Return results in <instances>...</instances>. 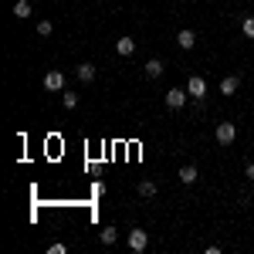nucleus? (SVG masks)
Here are the masks:
<instances>
[{
	"label": "nucleus",
	"mask_w": 254,
	"mask_h": 254,
	"mask_svg": "<svg viewBox=\"0 0 254 254\" xmlns=\"http://www.w3.org/2000/svg\"><path fill=\"white\" fill-rule=\"evenodd\" d=\"M116 237H119L116 227H102V244H116Z\"/></svg>",
	"instance_id": "obj_14"
},
{
	"label": "nucleus",
	"mask_w": 254,
	"mask_h": 254,
	"mask_svg": "<svg viewBox=\"0 0 254 254\" xmlns=\"http://www.w3.org/2000/svg\"><path fill=\"white\" fill-rule=\"evenodd\" d=\"M78 78L88 85V81H95V64L92 61H85V64H78Z\"/></svg>",
	"instance_id": "obj_9"
},
{
	"label": "nucleus",
	"mask_w": 254,
	"mask_h": 254,
	"mask_svg": "<svg viewBox=\"0 0 254 254\" xmlns=\"http://www.w3.org/2000/svg\"><path fill=\"white\" fill-rule=\"evenodd\" d=\"M196 166H183V170H180V183H196Z\"/></svg>",
	"instance_id": "obj_12"
},
{
	"label": "nucleus",
	"mask_w": 254,
	"mask_h": 254,
	"mask_svg": "<svg viewBox=\"0 0 254 254\" xmlns=\"http://www.w3.org/2000/svg\"><path fill=\"white\" fill-rule=\"evenodd\" d=\"M116 51L122 55V58H129V55L136 51V41H132V38H119L116 41Z\"/></svg>",
	"instance_id": "obj_7"
},
{
	"label": "nucleus",
	"mask_w": 254,
	"mask_h": 254,
	"mask_svg": "<svg viewBox=\"0 0 254 254\" xmlns=\"http://www.w3.org/2000/svg\"><path fill=\"white\" fill-rule=\"evenodd\" d=\"M244 176H248V180H254V163H248V170H244Z\"/></svg>",
	"instance_id": "obj_18"
},
{
	"label": "nucleus",
	"mask_w": 254,
	"mask_h": 254,
	"mask_svg": "<svg viewBox=\"0 0 254 254\" xmlns=\"http://www.w3.org/2000/svg\"><path fill=\"white\" fill-rule=\"evenodd\" d=\"M187 92H190L193 98H203V95H207V81L200 78V75H193V78L187 81Z\"/></svg>",
	"instance_id": "obj_5"
},
{
	"label": "nucleus",
	"mask_w": 254,
	"mask_h": 254,
	"mask_svg": "<svg viewBox=\"0 0 254 254\" xmlns=\"http://www.w3.org/2000/svg\"><path fill=\"white\" fill-rule=\"evenodd\" d=\"M176 44H180L183 51H190V48H193V44H196V34H193V31H187V27H183V31L176 34Z\"/></svg>",
	"instance_id": "obj_6"
},
{
	"label": "nucleus",
	"mask_w": 254,
	"mask_h": 254,
	"mask_svg": "<svg viewBox=\"0 0 254 254\" xmlns=\"http://www.w3.org/2000/svg\"><path fill=\"white\" fill-rule=\"evenodd\" d=\"M14 17H17V20L31 17V3H27V0H17V3H14Z\"/></svg>",
	"instance_id": "obj_10"
},
{
	"label": "nucleus",
	"mask_w": 254,
	"mask_h": 254,
	"mask_svg": "<svg viewBox=\"0 0 254 254\" xmlns=\"http://www.w3.org/2000/svg\"><path fill=\"white\" fill-rule=\"evenodd\" d=\"M139 196H156V183L153 180H142L139 183Z\"/></svg>",
	"instance_id": "obj_13"
},
{
	"label": "nucleus",
	"mask_w": 254,
	"mask_h": 254,
	"mask_svg": "<svg viewBox=\"0 0 254 254\" xmlns=\"http://www.w3.org/2000/svg\"><path fill=\"white\" fill-rule=\"evenodd\" d=\"M187 95H190V92H183V88H170V92H166V105H170V109H183V105H187Z\"/></svg>",
	"instance_id": "obj_3"
},
{
	"label": "nucleus",
	"mask_w": 254,
	"mask_h": 254,
	"mask_svg": "<svg viewBox=\"0 0 254 254\" xmlns=\"http://www.w3.org/2000/svg\"><path fill=\"white\" fill-rule=\"evenodd\" d=\"M44 88H48V92H61V88H64V75H61V71H48V75H44Z\"/></svg>",
	"instance_id": "obj_4"
},
{
	"label": "nucleus",
	"mask_w": 254,
	"mask_h": 254,
	"mask_svg": "<svg viewBox=\"0 0 254 254\" xmlns=\"http://www.w3.org/2000/svg\"><path fill=\"white\" fill-rule=\"evenodd\" d=\"M146 244H149V234H146L142 227H132V231H129V248H132V251H146Z\"/></svg>",
	"instance_id": "obj_2"
},
{
	"label": "nucleus",
	"mask_w": 254,
	"mask_h": 254,
	"mask_svg": "<svg viewBox=\"0 0 254 254\" xmlns=\"http://www.w3.org/2000/svg\"><path fill=\"white\" fill-rule=\"evenodd\" d=\"M234 139H237V126L234 122H220V126H217V142H220V146H231Z\"/></svg>",
	"instance_id": "obj_1"
},
{
	"label": "nucleus",
	"mask_w": 254,
	"mask_h": 254,
	"mask_svg": "<svg viewBox=\"0 0 254 254\" xmlns=\"http://www.w3.org/2000/svg\"><path fill=\"white\" fill-rule=\"evenodd\" d=\"M237 85H241V78H237V75H227V78L220 81V95H234Z\"/></svg>",
	"instance_id": "obj_8"
},
{
	"label": "nucleus",
	"mask_w": 254,
	"mask_h": 254,
	"mask_svg": "<svg viewBox=\"0 0 254 254\" xmlns=\"http://www.w3.org/2000/svg\"><path fill=\"white\" fill-rule=\"evenodd\" d=\"M146 75H149V78H159V75H163V61L149 58V61H146Z\"/></svg>",
	"instance_id": "obj_11"
},
{
	"label": "nucleus",
	"mask_w": 254,
	"mask_h": 254,
	"mask_svg": "<svg viewBox=\"0 0 254 254\" xmlns=\"http://www.w3.org/2000/svg\"><path fill=\"white\" fill-rule=\"evenodd\" d=\"M61 102H64V109H75V105H78V92H64Z\"/></svg>",
	"instance_id": "obj_15"
},
{
	"label": "nucleus",
	"mask_w": 254,
	"mask_h": 254,
	"mask_svg": "<svg viewBox=\"0 0 254 254\" xmlns=\"http://www.w3.org/2000/svg\"><path fill=\"white\" fill-rule=\"evenodd\" d=\"M51 31H55V24H51V20H38V34H41V38H48Z\"/></svg>",
	"instance_id": "obj_16"
},
{
	"label": "nucleus",
	"mask_w": 254,
	"mask_h": 254,
	"mask_svg": "<svg viewBox=\"0 0 254 254\" xmlns=\"http://www.w3.org/2000/svg\"><path fill=\"white\" fill-rule=\"evenodd\" d=\"M241 31H244V38H254V17H244Z\"/></svg>",
	"instance_id": "obj_17"
}]
</instances>
